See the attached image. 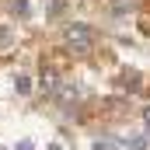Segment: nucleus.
Masks as SVG:
<instances>
[{
    "label": "nucleus",
    "instance_id": "f257e3e1",
    "mask_svg": "<svg viewBox=\"0 0 150 150\" xmlns=\"http://www.w3.org/2000/svg\"><path fill=\"white\" fill-rule=\"evenodd\" d=\"M94 42H98V32L91 28V25H70L67 28V45L74 49V52H91L94 49Z\"/></svg>",
    "mask_w": 150,
    "mask_h": 150
},
{
    "label": "nucleus",
    "instance_id": "f03ea898",
    "mask_svg": "<svg viewBox=\"0 0 150 150\" xmlns=\"http://www.w3.org/2000/svg\"><path fill=\"white\" fill-rule=\"evenodd\" d=\"M101 112L112 115V119H122V115L129 112V101H122V98H105V101H101Z\"/></svg>",
    "mask_w": 150,
    "mask_h": 150
},
{
    "label": "nucleus",
    "instance_id": "7ed1b4c3",
    "mask_svg": "<svg viewBox=\"0 0 150 150\" xmlns=\"http://www.w3.org/2000/svg\"><path fill=\"white\" fill-rule=\"evenodd\" d=\"M56 87H59V70H52V67L45 70L42 67V91L45 94H56Z\"/></svg>",
    "mask_w": 150,
    "mask_h": 150
},
{
    "label": "nucleus",
    "instance_id": "20e7f679",
    "mask_svg": "<svg viewBox=\"0 0 150 150\" xmlns=\"http://www.w3.org/2000/svg\"><path fill=\"white\" fill-rule=\"evenodd\" d=\"M14 87H18V94H32V77H18V80H14Z\"/></svg>",
    "mask_w": 150,
    "mask_h": 150
},
{
    "label": "nucleus",
    "instance_id": "39448f33",
    "mask_svg": "<svg viewBox=\"0 0 150 150\" xmlns=\"http://www.w3.org/2000/svg\"><path fill=\"white\" fill-rule=\"evenodd\" d=\"M11 11L18 18H28V0H11Z\"/></svg>",
    "mask_w": 150,
    "mask_h": 150
},
{
    "label": "nucleus",
    "instance_id": "423d86ee",
    "mask_svg": "<svg viewBox=\"0 0 150 150\" xmlns=\"http://www.w3.org/2000/svg\"><path fill=\"white\" fill-rule=\"evenodd\" d=\"M122 84H126V87H136V84H140V74H136V70H129V74L122 77Z\"/></svg>",
    "mask_w": 150,
    "mask_h": 150
},
{
    "label": "nucleus",
    "instance_id": "0eeeda50",
    "mask_svg": "<svg viewBox=\"0 0 150 150\" xmlns=\"http://www.w3.org/2000/svg\"><path fill=\"white\" fill-rule=\"evenodd\" d=\"M11 38H14L11 28H0V49H7V45H11Z\"/></svg>",
    "mask_w": 150,
    "mask_h": 150
},
{
    "label": "nucleus",
    "instance_id": "6e6552de",
    "mask_svg": "<svg viewBox=\"0 0 150 150\" xmlns=\"http://www.w3.org/2000/svg\"><path fill=\"white\" fill-rule=\"evenodd\" d=\"M129 150H147V136H136V140L129 143Z\"/></svg>",
    "mask_w": 150,
    "mask_h": 150
},
{
    "label": "nucleus",
    "instance_id": "1a4fd4ad",
    "mask_svg": "<svg viewBox=\"0 0 150 150\" xmlns=\"http://www.w3.org/2000/svg\"><path fill=\"white\" fill-rule=\"evenodd\" d=\"M143 122H147V129H150V105L143 108Z\"/></svg>",
    "mask_w": 150,
    "mask_h": 150
},
{
    "label": "nucleus",
    "instance_id": "9d476101",
    "mask_svg": "<svg viewBox=\"0 0 150 150\" xmlns=\"http://www.w3.org/2000/svg\"><path fill=\"white\" fill-rule=\"evenodd\" d=\"M18 150H32V143H28V140H25V143H18Z\"/></svg>",
    "mask_w": 150,
    "mask_h": 150
},
{
    "label": "nucleus",
    "instance_id": "9b49d317",
    "mask_svg": "<svg viewBox=\"0 0 150 150\" xmlns=\"http://www.w3.org/2000/svg\"><path fill=\"white\" fill-rule=\"evenodd\" d=\"M98 150H108V147H101V143H98Z\"/></svg>",
    "mask_w": 150,
    "mask_h": 150
},
{
    "label": "nucleus",
    "instance_id": "f8f14e48",
    "mask_svg": "<svg viewBox=\"0 0 150 150\" xmlns=\"http://www.w3.org/2000/svg\"><path fill=\"white\" fill-rule=\"evenodd\" d=\"M49 150H59V147H49Z\"/></svg>",
    "mask_w": 150,
    "mask_h": 150
},
{
    "label": "nucleus",
    "instance_id": "ddd939ff",
    "mask_svg": "<svg viewBox=\"0 0 150 150\" xmlns=\"http://www.w3.org/2000/svg\"><path fill=\"white\" fill-rule=\"evenodd\" d=\"M0 150H4V147H0Z\"/></svg>",
    "mask_w": 150,
    "mask_h": 150
}]
</instances>
